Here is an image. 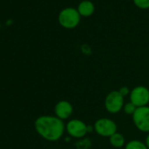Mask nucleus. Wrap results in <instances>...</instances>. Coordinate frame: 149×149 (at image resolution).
I'll list each match as a JSON object with an SVG mask.
<instances>
[{
  "label": "nucleus",
  "instance_id": "obj_1",
  "mask_svg": "<svg viewBox=\"0 0 149 149\" xmlns=\"http://www.w3.org/2000/svg\"><path fill=\"white\" fill-rule=\"evenodd\" d=\"M34 128L37 133L44 139L55 142L63 137L66 125L56 116L42 115L36 118Z\"/></svg>",
  "mask_w": 149,
  "mask_h": 149
},
{
  "label": "nucleus",
  "instance_id": "obj_2",
  "mask_svg": "<svg viewBox=\"0 0 149 149\" xmlns=\"http://www.w3.org/2000/svg\"><path fill=\"white\" fill-rule=\"evenodd\" d=\"M125 97L118 91H112L107 94L104 99L105 110L111 114H117L123 110Z\"/></svg>",
  "mask_w": 149,
  "mask_h": 149
},
{
  "label": "nucleus",
  "instance_id": "obj_3",
  "mask_svg": "<svg viewBox=\"0 0 149 149\" xmlns=\"http://www.w3.org/2000/svg\"><path fill=\"white\" fill-rule=\"evenodd\" d=\"M96 133L104 138H110L118 132V125L109 118H101L96 120L93 125Z\"/></svg>",
  "mask_w": 149,
  "mask_h": 149
},
{
  "label": "nucleus",
  "instance_id": "obj_4",
  "mask_svg": "<svg viewBox=\"0 0 149 149\" xmlns=\"http://www.w3.org/2000/svg\"><path fill=\"white\" fill-rule=\"evenodd\" d=\"M66 132L68 136L74 139H83L89 132V125L81 119L74 118L66 124Z\"/></svg>",
  "mask_w": 149,
  "mask_h": 149
},
{
  "label": "nucleus",
  "instance_id": "obj_5",
  "mask_svg": "<svg viewBox=\"0 0 149 149\" xmlns=\"http://www.w3.org/2000/svg\"><path fill=\"white\" fill-rule=\"evenodd\" d=\"M59 23L67 29H72L78 26L80 22V13L74 8H66L59 14Z\"/></svg>",
  "mask_w": 149,
  "mask_h": 149
},
{
  "label": "nucleus",
  "instance_id": "obj_6",
  "mask_svg": "<svg viewBox=\"0 0 149 149\" xmlns=\"http://www.w3.org/2000/svg\"><path fill=\"white\" fill-rule=\"evenodd\" d=\"M132 121L135 127L142 132L149 133V106L139 107L133 113Z\"/></svg>",
  "mask_w": 149,
  "mask_h": 149
},
{
  "label": "nucleus",
  "instance_id": "obj_7",
  "mask_svg": "<svg viewBox=\"0 0 149 149\" xmlns=\"http://www.w3.org/2000/svg\"><path fill=\"white\" fill-rule=\"evenodd\" d=\"M129 97L130 102L137 108L147 106L149 104V89L143 85H138L131 91Z\"/></svg>",
  "mask_w": 149,
  "mask_h": 149
},
{
  "label": "nucleus",
  "instance_id": "obj_8",
  "mask_svg": "<svg viewBox=\"0 0 149 149\" xmlns=\"http://www.w3.org/2000/svg\"><path fill=\"white\" fill-rule=\"evenodd\" d=\"M54 116L62 121L68 119L74 111V107L69 101L61 100L54 106Z\"/></svg>",
  "mask_w": 149,
  "mask_h": 149
},
{
  "label": "nucleus",
  "instance_id": "obj_9",
  "mask_svg": "<svg viewBox=\"0 0 149 149\" xmlns=\"http://www.w3.org/2000/svg\"><path fill=\"white\" fill-rule=\"evenodd\" d=\"M95 7L92 2L89 1V0H84V1L81 2L78 6V13L80 15L84 17H89L94 13Z\"/></svg>",
  "mask_w": 149,
  "mask_h": 149
},
{
  "label": "nucleus",
  "instance_id": "obj_10",
  "mask_svg": "<svg viewBox=\"0 0 149 149\" xmlns=\"http://www.w3.org/2000/svg\"><path fill=\"white\" fill-rule=\"evenodd\" d=\"M109 142L111 146L115 148H121L125 146V139L124 135L120 132H116L109 138Z\"/></svg>",
  "mask_w": 149,
  "mask_h": 149
},
{
  "label": "nucleus",
  "instance_id": "obj_11",
  "mask_svg": "<svg viewBox=\"0 0 149 149\" xmlns=\"http://www.w3.org/2000/svg\"><path fill=\"white\" fill-rule=\"evenodd\" d=\"M125 149H148L145 144V142H142L139 139H132L128 141L125 146Z\"/></svg>",
  "mask_w": 149,
  "mask_h": 149
},
{
  "label": "nucleus",
  "instance_id": "obj_12",
  "mask_svg": "<svg viewBox=\"0 0 149 149\" xmlns=\"http://www.w3.org/2000/svg\"><path fill=\"white\" fill-rule=\"evenodd\" d=\"M91 146H92L91 140L90 138H87V137L79 139L74 143V147H76V149H91Z\"/></svg>",
  "mask_w": 149,
  "mask_h": 149
},
{
  "label": "nucleus",
  "instance_id": "obj_13",
  "mask_svg": "<svg viewBox=\"0 0 149 149\" xmlns=\"http://www.w3.org/2000/svg\"><path fill=\"white\" fill-rule=\"evenodd\" d=\"M137 107L131 102H128L126 104H125L124 107H123V111L126 114V115H130V116H132L133 113L135 112Z\"/></svg>",
  "mask_w": 149,
  "mask_h": 149
},
{
  "label": "nucleus",
  "instance_id": "obj_14",
  "mask_svg": "<svg viewBox=\"0 0 149 149\" xmlns=\"http://www.w3.org/2000/svg\"><path fill=\"white\" fill-rule=\"evenodd\" d=\"M133 2L138 7L141 9L149 8V0H133Z\"/></svg>",
  "mask_w": 149,
  "mask_h": 149
},
{
  "label": "nucleus",
  "instance_id": "obj_15",
  "mask_svg": "<svg viewBox=\"0 0 149 149\" xmlns=\"http://www.w3.org/2000/svg\"><path fill=\"white\" fill-rule=\"evenodd\" d=\"M118 91L120 92V94L125 97V96H127V95H130V92H131V91L129 90V88H127L126 86H123V87H121L119 90H118Z\"/></svg>",
  "mask_w": 149,
  "mask_h": 149
},
{
  "label": "nucleus",
  "instance_id": "obj_16",
  "mask_svg": "<svg viewBox=\"0 0 149 149\" xmlns=\"http://www.w3.org/2000/svg\"><path fill=\"white\" fill-rule=\"evenodd\" d=\"M145 144L146 146V147L149 149V133L147 134V136L146 137V140H145Z\"/></svg>",
  "mask_w": 149,
  "mask_h": 149
}]
</instances>
